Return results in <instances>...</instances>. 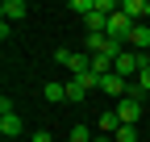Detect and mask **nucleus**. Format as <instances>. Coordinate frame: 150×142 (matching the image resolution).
I'll use <instances>...</instances> for the list:
<instances>
[{"label": "nucleus", "mask_w": 150, "mask_h": 142, "mask_svg": "<svg viewBox=\"0 0 150 142\" xmlns=\"http://www.w3.org/2000/svg\"><path fill=\"white\" fill-rule=\"evenodd\" d=\"M54 63H63V67L71 71V80H83L88 71H92V55H88V50H67V46H59V50H54Z\"/></svg>", "instance_id": "obj_1"}, {"label": "nucleus", "mask_w": 150, "mask_h": 142, "mask_svg": "<svg viewBox=\"0 0 150 142\" xmlns=\"http://www.w3.org/2000/svg\"><path fill=\"white\" fill-rule=\"evenodd\" d=\"M0 134H4V138H17V134H21V117L13 113V104H8V96L0 100Z\"/></svg>", "instance_id": "obj_2"}, {"label": "nucleus", "mask_w": 150, "mask_h": 142, "mask_svg": "<svg viewBox=\"0 0 150 142\" xmlns=\"http://www.w3.org/2000/svg\"><path fill=\"white\" fill-rule=\"evenodd\" d=\"M129 33H134V21H129L125 13H112L108 17V38L112 42H129Z\"/></svg>", "instance_id": "obj_3"}, {"label": "nucleus", "mask_w": 150, "mask_h": 142, "mask_svg": "<svg viewBox=\"0 0 150 142\" xmlns=\"http://www.w3.org/2000/svg\"><path fill=\"white\" fill-rule=\"evenodd\" d=\"M117 117H121V126H138V117H142V100L121 96V100H117Z\"/></svg>", "instance_id": "obj_4"}, {"label": "nucleus", "mask_w": 150, "mask_h": 142, "mask_svg": "<svg viewBox=\"0 0 150 142\" xmlns=\"http://www.w3.org/2000/svg\"><path fill=\"white\" fill-rule=\"evenodd\" d=\"M121 13H125L134 25H146V17H150V4H146V0H121Z\"/></svg>", "instance_id": "obj_5"}, {"label": "nucleus", "mask_w": 150, "mask_h": 142, "mask_svg": "<svg viewBox=\"0 0 150 142\" xmlns=\"http://www.w3.org/2000/svg\"><path fill=\"white\" fill-rule=\"evenodd\" d=\"M100 92H108V96H117V100H121V96L129 92V80H121L117 71H112V75H100Z\"/></svg>", "instance_id": "obj_6"}, {"label": "nucleus", "mask_w": 150, "mask_h": 142, "mask_svg": "<svg viewBox=\"0 0 150 142\" xmlns=\"http://www.w3.org/2000/svg\"><path fill=\"white\" fill-rule=\"evenodd\" d=\"M125 46H134L138 55H146V50H150V25H134V33H129Z\"/></svg>", "instance_id": "obj_7"}, {"label": "nucleus", "mask_w": 150, "mask_h": 142, "mask_svg": "<svg viewBox=\"0 0 150 142\" xmlns=\"http://www.w3.org/2000/svg\"><path fill=\"white\" fill-rule=\"evenodd\" d=\"M0 13H4V21H21V17L29 13V4H25V0H4Z\"/></svg>", "instance_id": "obj_8"}, {"label": "nucleus", "mask_w": 150, "mask_h": 142, "mask_svg": "<svg viewBox=\"0 0 150 142\" xmlns=\"http://www.w3.org/2000/svg\"><path fill=\"white\" fill-rule=\"evenodd\" d=\"M96 126H100L104 134H117V130H121V117H117V109H108V113H100V117H96Z\"/></svg>", "instance_id": "obj_9"}, {"label": "nucleus", "mask_w": 150, "mask_h": 142, "mask_svg": "<svg viewBox=\"0 0 150 142\" xmlns=\"http://www.w3.org/2000/svg\"><path fill=\"white\" fill-rule=\"evenodd\" d=\"M67 100H71V104H83V100H88V88H83L79 80H71V84H67Z\"/></svg>", "instance_id": "obj_10"}, {"label": "nucleus", "mask_w": 150, "mask_h": 142, "mask_svg": "<svg viewBox=\"0 0 150 142\" xmlns=\"http://www.w3.org/2000/svg\"><path fill=\"white\" fill-rule=\"evenodd\" d=\"M92 75H112V59L108 55H92Z\"/></svg>", "instance_id": "obj_11"}, {"label": "nucleus", "mask_w": 150, "mask_h": 142, "mask_svg": "<svg viewBox=\"0 0 150 142\" xmlns=\"http://www.w3.org/2000/svg\"><path fill=\"white\" fill-rule=\"evenodd\" d=\"M42 92H46V100H50V104H59V100H67V84H46Z\"/></svg>", "instance_id": "obj_12"}, {"label": "nucleus", "mask_w": 150, "mask_h": 142, "mask_svg": "<svg viewBox=\"0 0 150 142\" xmlns=\"http://www.w3.org/2000/svg\"><path fill=\"white\" fill-rule=\"evenodd\" d=\"M112 142H138V126H121L112 134Z\"/></svg>", "instance_id": "obj_13"}, {"label": "nucleus", "mask_w": 150, "mask_h": 142, "mask_svg": "<svg viewBox=\"0 0 150 142\" xmlns=\"http://www.w3.org/2000/svg\"><path fill=\"white\" fill-rule=\"evenodd\" d=\"M71 142H92V134H88V126H79V121H75V126H71Z\"/></svg>", "instance_id": "obj_14"}, {"label": "nucleus", "mask_w": 150, "mask_h": 142, "mask_svg": "<svg viewBox=\"0 0 150 142\" xmlns=\"http://www.w3.org/2000/svg\"><path fill=\"white\" fill-rule=\"evenodd\" d=\"M138 84H142V92H150V67H142V75H138Z\"/></svg>", "instance_id": "obj_15"}, {"label": "nucleus", "mask_w": 150, "mask_h": 142, "mask_svg": "<svg viewBox=\"0 0 150 142\" xmlns=\"http://www.w3.org/2000/svg\"><path fill=\"white\" fill-rule=\"evenodd\" d=\"M33 142H50V134H46V130H38V134H33Z\"/></svg>", "instance_id": "obj_16"}, {"label": "nucleus", "mask_w": 150, "mask_h": 142, "mask_svg": "<svg viewBox=\"0 0 150 142\" xmlns=\"http://www.w3.org/2000/svg\"><path fill=\"white\" fill-rule=\"evenodd\" d=\"M104 142H108V138H104Z\"/></svg>", "instance_id": "obj_17"}]
</instances>
